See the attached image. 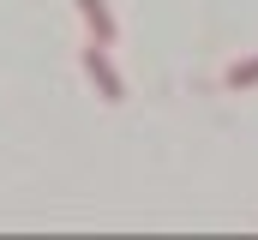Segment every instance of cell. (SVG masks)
Instances as JSON below:
<instances>
[{"mask_svg": "<svg viewBox=\"0 0 258 240\" xmlns=\"http://www.w3.org/2000/svg\"><path fill=\"white\" fill-rule=\"evenodd\" d=\"M90 78H96V84H102V96H108V102H120V78H114V72H108V60L96 54V48H90Z\"/></svg>", "mask_w": 258, "mask_h": 240, "instance_id": "obj_1", "label": "cell"}, {"mask_svg": "<svg viewBox=\"0 0 258 240\" xmlns=\"http://www.w3.org/2000/svg\"><path fill=\"white\" fill-rule=\"evenodd\" d=\"M228 84H258V60H246V66H234V72H228Z\"/></svg>", "mask_w": 258, "mask_h": 240, "instance_id": "obj_2", "label": "cell"}]
</instances>
